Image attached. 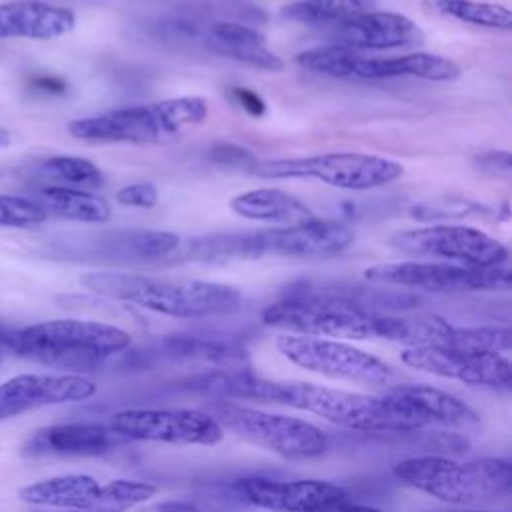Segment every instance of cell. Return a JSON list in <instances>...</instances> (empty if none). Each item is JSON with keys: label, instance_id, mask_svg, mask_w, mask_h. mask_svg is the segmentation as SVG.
<instances>
[{"label": "cell", "instance_id": "10", "mask_svg": "<svg viewBox=\"0 0 512 512\" xmlns=\"http://www.w3.org/2000/svg\"><path fill=\"white\" fill-rule=\"evenodd\" d=\"M260 178H308L342 190L382 188L404 174V166L374 154L328 152L304 158H278L254 164Z\"/></svg>", "mask_w": 512, "mask_h": 512}, {"label": "cell", "instance_id": "14", "mask_svg": "<svg viewBox=\"0 0 512 512\" xmlns=\"http://www.w3.org/2000/svg\"><path fill=\"white\" fill-rule=\"evenodd\" d=\"M390 244L412 256L438 258L476 268L502 266L508 260V248L490 234L460 224H436L414 230L396 232Z\"/></svg>", "mask_w": 512, "mask_h": 512}, {"label": "cell", "instance_id": "24", "mask_svg": "<svg viewBox=\"0 0 512 512\" xmlns=\"http://www.w3.org/2000/svg\"><path fill=\"white\" fill-rule=\"evenodd\" d=\"M128 440L120 436L116 430L104 424H88V422H72L58 424L40 430L30 446L42 452L56 454H74V456H98L114 450Z\"/></svg>", "mask_w": 512, "mask_h": 512}, {"label": "cell", "instance_id": "28", "mask_svg": "<svg viewBox=\"0 0 512 512\" xmlns=\"http://www.w3.org/2000/svg\"><path fill=\"white\" fill-rule=\"evenodd\" d=\"M422 8L454 18L466 24L492 28V30H510L512 28V12L504 4L496 2H480V0H422Z\"/></svg>", "mask_w": 512, "mask_h": 512}, {"label": "cell", "instance_id": "3", "mask_svg": "<svg viewBox=\"0 0 512 512\" xmlns=\"http://www.w3.org/2000/svg\"><path fill=\"white\" fill-rule=\"evenodd\" d=\"M354 240L348 226L340 222L314 220L300 226L210 234L188 242L186 256L204 262L246 260L262 256L280 258H328L346 250Z\"/></svg>", "mask_w": 512, "mask_h": 512}, {"label": "cell", "instance_id": "21", "mask_svg": "<svg viewBox=\"0 0 512 512\" xmlns=\"http://www.w3.org/2000/svg\"><path fill=\"white\" fill-rule=\"evenodd\" d=\"M508 326H454L438 316L408 320L406 342L440 346L470 352H496L506 354L510 350Z\"/></svg>", "mask_w": 512, "mask_h": 512}, {"label": "cell", "instance_id": "27", "mask_svg": "<svg viewBox=\"0 0 512 512\" xmlns=\"http://www.w3.org/2000/svg\"><path fill=\"white\" fill-rule=\"evenodd\" d=\"M376 0H296L282 8V16L308 26H340L374 10Z\"/></svg>", "mask_w": 512, "mask_h": 512}, {"label": "cell", "instance_id": "32", "mask_svg": "<svg viewBox=\"0 0 512 512\" xmlns=\"http://www.w3.org/2000/svg\"><path fill=\"white\" fill-rule=\"evenodd\" d=\"M474 164L480 172L496 176V178L510 176V172H512V158H510V152H506V150H492V152L480 154V156H476Z\"/></svg>", "mask_w": 512, "mask_h": 512}, {"label": "cell", "instance_id": "25", "mask_svg": "<svg viewBox=\"0 0 512 512\" xmlns=\"http://www.w3.org/2000/svg\"><path fill=\"white\" fill-rule=\"evenodd\" d=\"M230 210L248 220L272 222L282 228L314 222V212L298 196L278 188H256L236 194L230 200Z\"/></svg>", "mask_w": 512, "mask_h": 512}, {"label": "cell", "instance_id": "22", "mask_svg": "<svg viewBox=\"0 0 512 512\" xmlns=\"http://www.w3.org/2000/svg\"><path fill=\"white\" fill-rule=\"evenodd\" d=\"M76 16L70 8L40 0H10L0 4V38L52 40L72 32Z\"/></svg>", "mask_w": 512, "mask_h": 512}, {"label": "cell", "instance_id": "1", "mask_svg": "<svg viewBox=\"0 0 512 512\" xmlns=\"http://www.w3.org/2000/svg\"><path fill=\"white\" fill-rule=\"evenodd\" d=\"M80 284L98 296L174 318L222 316L242 304V294L236 288L204 280H166L136 272L92 270L80 276Z\"/></svg>", "mask_w": 512, "mask_h": 512}, {"label": "cell", "instance_id": "36", "mask_svg": "<svg viewBox=\"0 0 512 512\" xmlns=\"http://www.w3.org/2000/svg\"><path fill=\"white\" fill-rule=\"evenodd\" d=\"M10 142H12V134H10V130H6V128H2V126H0V148L8 146Z\"/></svg>", "mask_w": 512, "mask_h": 512}, {"label": "cell", "instance_id": "20", "mask_svg": "<svg viewBox=\"0 0 512 512\" xmlns=\"http://www.w3.org/2000/svg\"><path fill=\"white\" fill-rule=\"evenodd\" d=\"M330 40L334 46L350 48L356 52L394 50L422 44L424 32L412 18L404 14L370 10L340 26H334Z\"/></svg>", "mask_w": 512, "mask_h": 512}, {"label": "cell", "instance_id": "19", "mask_svg": "<svg viewBox=\"0 0 512 512\" xmlns=\"http://www.w3.org/2000/svg\"><path fill=\"white\" fill-rule=\"evenodd\" d=\"M248 504L272 512H316L346 500V490L328 480H274L248 476L236 482Z\"/></svg>", "mask_w": 512, "mask_h": 512}, {"label": "cell", "instance_id": "7", "mask_svg": "<svg viewBox=\"0 0 512 512\" xmlns=\"http://www.w3.org/2000/svg\"><path fill=\"white\" fill-rule=\"evenodd\" d=\"M392 474L402 484L446 504L496 500L512 486V466L506 458L458 462L446 456H412L396 462Z\"/></svg>", "mask_w": 512, "mask_h": 512}, {"label": "cell", "instance_id": "33", "mask_svg": "<svg viewBox=\"0 0 512 512\" xmlns=\"http://www.w3.org/2000/svg\"><path fill=\"white\" fill-rule=\"evenodd\" d=\"M232 94L236 96V100L240 102V106L246 108L250 114L260 116V114L264 112V102H262L254 92H250V90H246V88H234Z\"/></svg>", "mask_w": 512, "mask_h": 512}, {"label": "cell", "instance_id": "4", "mask_svg": "<svg viewBox=\"0 0 512 512\" xmlns=\"http://www.w3.org/2000/svg\"><path fill=\"white\" fill-rule=\"evenodd\" d=\"M262 322L282 328L288 334L316 336V338H408V320L376 314L352 300L340 296L302 294L278 300L262 310Z\"/></svg>", "mask_w": 512, "mask_h": 512}, {"label": "cell", "instance_id": "13", "mask_svg": "<svg viewBox=\"0 0 512 512\" xmlns=\"http://www.w3.org/2000/svg\"><path fill=\"white\" fill-rule=\"evenodd\" d=\"M364 278L374 284L420 288L430 292H480L508 290L512 274L506 264L494 268L462 266L452 262H392L364 270Z\"/></svg>", "mask_w": 512, "mask_h": 512}, {"label": "cell", "instance_id": "29", "mask_svg": "<svg viewBox=\"0 0 512 512\" xmlns=\"http://www.w3.org/2000/svg\"><path fill=\"white\" fill-rule=\"evenodd\" d=\"M40 176L52 180V182H62L68 184V188H96L102 184L104 176L100 168L80 156H50L44 158L38 164Z\"/></svg>", "mask_w": 512, "mask_h": 512}, {"label": "cell", "instance_id": "8", "mask_svg": "<svg viewBox=\"0 0 512 512\" xmlns=\"http://www.w3.org/2000/svg\"><path fill=\"white\" fill-rule=\"evenodd\" d=\"M206 412L222 430L288 460L322 456L330 444L326 432L304 418L274 414L228 400L212 402Z\"/></svg>", "mask_w": 512, "mask_h": 512}, {"label": "cell", "instance_id": "2", "mask_svg": "<svg viewBox=\"0 0 512 512\" xmlns=\"http://www.w3.org/2000/svg\"><path fill=\"white\" fill-rule=\"evenodd\" d=\"M206 388L264 402L284 404L320 416L336 426L358 432H382L380 396L328 388L302 380H268L254 374H216L204 380Z\"/></svg>", "mask_w": 512, "mask_h": 512}, {"label": "cell", "instance_id": "11", "mask_svg": "<svg viewBox=\"0 0 512 512\" xmlns=\"http://www.w3.org/2000/svg\"><path fill=\"white\" fill-rule=\"evenodd\" d=\"M156 486L140 480H110L100 484L88 474H64L28 484L20 498L34 506L70 512H126L150 500Z\"/></svg>", "mask_w": 512, "mask_h": 512}, {"label": "cell", "instance_id": "15", "mask_svg": "<svg viewBox=\"0 0 512 512\" xmlns=\"http://www.w3.org/2000/svg\"><path fill=\"white\" fill-rule=\"evenodd\" d=\"M380 396L382 432H412L426 426H466L478 414L460 398L422 384L388 386Z\"/></svg>", "mask_w": 512, "mask_h": 512}, {"label": "cell", "instance_id": "18", "mask_svg": "<svg viewBox=\"0 0 512 512\" xmlns=\"http://www.w3.org/2000/svg\"><path fill=\"white\" fill-rule=\"evenodd\" d=\"M98 386L80 374H18L0 384V420L54 404L84 402Z\"/></svg>", "mask_w": 512, "mask_h": 512}, {"label": "cell", "instance_id": "30", "mask_svg": "<svg viewBox=\"0 0 512 512\" xmlns=\"http://www.w3.org/2000/svg\"><path fill=\"white\" fill-rule=\"evenodd\" d=\"M46 212L30 198L0 194V226L28 228L44 222Z\"/></svg>", "mask_w": 512, "mask_h": 512}, {"label": "cell", "instance_id": "23", "mask_svg": "<svg viewBox=\"0 0 512 512\" xmlns=\"http://www.w3.org/2000/svg\"><path fill=\"white\" fill-rule=\"evenodd\" d=\"M206 46L220 56L258 70L280 72L284 68V60L266 46V38L240 22H212L206 30Z\"/></svg>", "mask_w": 512, "mask_h": 512}, {"label": "cell", "instance_id": "6", "mask_svg": "<svg viewBox=\"0 0 512 512\" xmlns=\"http://www.w3.org/2000/svg\"><path fill=\"white\" fill-rule=\"evenodd\" d=\"M208 116V102L200 96H178L160 102L114 108L102 114L76 118L68 132L84 142L156 144L178 138Z\"/></svg>", "mask_w": 512, "mask_h": 512}, {"label": "cell", "instance_id": "26", "mask_svg": "<svg viewBox=\"0 0 512 512\" xmlns=\"http://www.w3.org/2000/svg\"><path fill=\"white\" fill-rule=\"evenodd\" d=\"M34 202L46 212L72 222H106L110 218V204L92 192L68 186H46L34 196Z\"/></svg>", "mask_w": 512, "mask_h": 512}, {"label": "cell", "instance_id": "12", "mask_svg": "<svg viewBox=\"0 0 512 512\" xmlns=\"http://www.w3.org/2000/svg\"><path fill=\"white\" fill-rule=\"evenodd\" d=\"M274 346L288 362L326 378L372 388H388L394 380V370L384 360L342 340L284 332Z\"/></svg>", "mask_w": 512, "mask_h": 512}, {"label": "cell", "instance_id": "17", "mask_svg": "<svg viewBox=\"0 0 512 512\" xmlns=\"http://www.w3.org/2000/svg\"><path fill=\"white\" fill-rule=\"evenodd\" d=\"M402 362L414 370L458 380L470 386L510 388L512 366L504 354L470 352L440 346L412 344L402 350Z\"/></svg>", "mask_w": 512, "mask_h": 512}, {"label": "cell", "instance_id": "16", "mask_svg": "<svg viewBox=\"0 0 512 512\" xmlns=\"http://www.w3.org/2000/svg\"><path fill=\"white\" fill-rule=\"evenodd\" d=\"M108 426L128 442L212 446L224 438L222 426L206 410L192 408H128L112 414Z\"/></svg>", "mask_w": 512, "mask_h": 512}, {"label": "cell", "instance_id": "31", "mask_svg": "<svg viewBox=\"0 0 512 512\" xmlns=\"http://www.w3.org/2000/svg\"><path fill=\"white\" fill-rule=\"evenodd\" d=\"M116 200L122 206H132V208H152L158 202V192L154 184L150 182H136L122 186L116 192Z\"/></svg>", "mask_w": 512, "mask_h": 512}, {"label": "cell", "instance_id": "9", "mask_svg": "<svg viewBox=\"0 0 512 512\" xmlns=\"http://www.w3.org/2000/svg\"><path fill=\"white\" fill-rule=\"evenodd\" d=\"M296 62L310 72L332 78H422L434 82H450L460 76V66L440 54L412 52L400 56H366L350 48L326 44L300 52Z\"/></svg>", "mask_w": 512, "mask_h": 512}, {"label": "cell", "instance_id": "5", "mask_svg": "<svg viewBox=\"0 0 512 512\" xmlns=\"http://www.w3.org/2000/svg\"><path fill=\"white\" fill-rule=\"evenodd\" d=\"M130 342V334L114 324L64 318L6 330L2 350L52 366L92 368L126 350Z\"/></svg>", "mask_w": 512, "mask_h": 512}, {"label": "cell", "instance_id": "34", "mask_svg": "<svg viewBox=\"0 0 512 512\" xmlns=\"http://www.w3.org/2000/svg\"><path fill=\"white\" fill-rule=\"evenodd\" d=\"M146 512H200V510L190 500H168V502H160V504L148 508Z\"/></svg>", "mask_w": 512, "mask_h": 512}, {"label": "cell", "instance_id": "35", "mask_svg": "<svg viewBox=\"0 0 512 512\" xmlns=\"http://www.w3.org/2000/svg\"><path fill=\"white\" fill-rule=\"evenodd\" d=\"M316 512H384L380 508H372V506H362V504H348L346 500L342 502H336V504H330L322 510H316Z\"/></svg>", "mask_w": 512, "mask_h": 512}]
</instances>
